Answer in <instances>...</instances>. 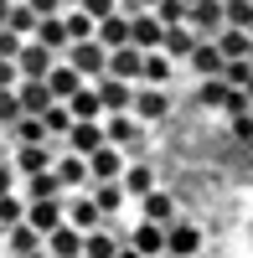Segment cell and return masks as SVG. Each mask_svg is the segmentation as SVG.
<instances>
[{
  "label": "cell",
  "mask_w": 253,
  "mask_h": 258,
  "mask_svg": "<svg viewBox=\"0 0 253 258\" xmlns=\"http://www.w3.org/2000/svg\"><path fill=\"white\" fill-rule=\"evenodd\" d=\"M135 202H140V217H150V222H160V227L181 212V207H176V197H171L165 186H150V191H145V197H135Z\"/></svg>",
  "instance_id": "11"
},
{
  "label": "cell",
  "mask_w": 253,
  "mask_h": 258,
  "mask_svg": "<svg viewBox=\"0 0 253 258\" xmlns=\"http://www.w3.org/2000/svg\"><path fill=\"white\" fill-rule=\"evenodd\" d=\"M57 62V52L52 47H41L36 36H26L21 41V52H16V68H21V78H47V68Z\"/></svg>",
  "instance_id": "7"
},
{
  "label": "cell",
  "mask_w": 253,
  "mask_h": 258,
  "mask_svg": "<svg viewBox=\"0 0 253 258\" xmlns=\"http://www.w3.org/2000/svg\"><path fill=\"white\" fill-rule=\"evenodd\" d=\"M140 6H155V0H140Z\"/></svg>",
  "instance_id": "41"
},
{
  "label": "cell",
  "mask_w": 253,
  "mask_h": 258,
  "mask_svg": "<svg viewBox=\"0 0 253 258\" xmlns=\"http://www.w3.org/2000/svg\"><path fill=\"white\" fill-rule=\"evenodd\" d=\"M212 41L222 47V57H248V47H253L248 26H217V31H212Z\"/></svg>",
  "instance_id": "26"
},
{
  "label": "cell",
  "mask_w": 253,
  "mask_h": 258,
  "mask_svg": "<svg viewBox=\"0 0 253 258\" xmlns=\"http://www.w3.org/2000/svg\"><path fill=\"white\" fill-rule=\"evenodd\" d=\"M227 135L243 140V145H253V114H248V109H243V114H227Z\"/></svg>",
  "instance_id": "34"
},
{
  "label": "cell",
  "mask_w": 253,
  "mask_h": 258,
  "mask_svg": "<svg viewBox=\"0 0 253 258\" xmlns=\"http://www.w3.org/2000/svg\"><path fill=\"white\" fill-rule=\"evenodd\" d=\"M119 186H124V197H145V191H150V186H160V176H155V165L150 160H140V165H130V160H124V170H119Z\"/></svg>",
  "instance_id": "14"
},
{
  "label": "cell",
  "mask_w": 253,
  "mask_h": 258,
  "mask_svg": "<svg viewBox=\"0 0 253 258\" xmlns=\"http://www.w3.org/2000/svg\"><path fill=\"white\" fill-rule=\"evenodd\" d=\"M0 232H6V227H0Z\"/></svg>",
  "instance_id": "45"
},
{
  "label": "cell",
  "mask_w": 253,
  "mask_h": 258,
  "mask_svg": "<svg viewBox=\"0 0 253 258\" xmlns=\"http://www.w3.org/2000/svg\"><path fill=\"white\" fill-rule=\"evenodd\" d=\"M83 253H124V232H109V222H98V227H83Z\"/></svg>",
  "instance_id": "20"
},
{
  "label": "cell",
  "mask_w": 253,
  "mask_h": 258,
  "mask_svg": "<svg viewBox=\"0 0 253 258\" xmlns=\"http://www.w3.org/2000/svg\"><path fill=\"white\" fill-rule=\"evenodd\" d=\"M52 170H57L62 191H73V186H88V155H78V150H57Z\"/></svg>",
  "instance_id": "10"
},
{
  "label": "cell",
  "mask_w": 253,
  "mask_h": 258,
  "mask_svg": "<svg viewBox=\"0 0 253 258\" xmlns=\"http://www.w3.org/2000/svg\"><path fill=\"white\" fill-rule=\"evenodd\" d=\"M26 222L31 227H57L62 222V197H26Z\"/></svg>",
  "instance_id": "19"
},
{
  "label": "cell",
  "mask_w": 253,
  "mask_h": 258,
  "mask_svg": "<svg viewBox=\"0 0 253 258\" xmlns=\"http://www.w3.org/2000/svg\"><path fill=\"white\" fill-rule=\"evenodd\" d=\"M6 140H11V145H36V140H52V135H47V124H41V114H21V119L6 129Z\"/></svg>",
  "instance_id": "25"
},
{
  "label": "cell",
  "mask_w": 253,
  "mask_h": 258,
  "mask_svg": "<svg viewBox=\"0 0 253 258\" xmlns=\"http://www.w3.org/2000/svg\"><path fill=\"white\" fill-rule=\"evenodd\" d=\"M62 103L73 109V119H98V114H103V103H98V88H93V83H78V88L62 98Z\"/></svg>",
  "instance_id": "24"
},
{
  "label": "cell",
  "mask_w": 253,
  "mask_h": 258,
  "mask_svg": "<svg viewBox=\"0 0 253 258\" xmlns=\"http://www.w3.org/2000/svg\"><path fill=\"white\" fill-rule=\"evenodd\" d=\"M124 253H165V227L150 222V217H140L135 232H124Z\"/></svg>",
  "instance_id": "9"
},
{
  "label": "cell",
  "mask_w": 253,
  "mask_h": 258,
  "mask_svg": "<svg viewBox=\"0 0 253 258\" xmlns=\"http://www.w3.org/2000/svg\"><path fill=\"white\" fill-rule=\"evenodd\" d=\"M222 78L238 83V88H248V83H253V62H248V57H227V62H222Z\"/></svg>",
  "instance_id": "31"
},
{
  "label": "cell",
  "mask_w": 253,
  "mask_h": 258,
  "mask_svg": "<svg viewBox=\"0 0 253 258\" xmlns=\"http://www.w3.org/2000/svg\"><path fill=\"white\" fill-rule=\"evenodd\" d=\"M160 36H165L160 16H155L150 6H140V11L130 16V41H135V47H160Z\"/></svg>",
  "instance_id": "12"
},
{
  "label": "cell",
  "mask_w": 253,
  "mask_h": 258,
  "mask_svg": "<svg viewBox=\"0 0 253 258\" xmlns=\"http://www.w3.org/2000/svg\"><path fill=\"white\" fill-rule=\"evenodd\" d=\"M186 26L197 36H212L222 26V0H197V6H186Z\"/></svg>",
  "instance_id": "16"
},
{
  "label": "cell",
  "mask_w": 253,
  "mask_h": 258,
  "mask_svg": "<svg viewBox=\"0 0 253 258\" xmlns=\"http://www.w3.org/2000/svg\"><path fill=\"white\" fill-rule=\"evenodd\" d=\"M21 41H26V36H16L11 26H0V57H16V52H21Z\"/></svg>",
  "instance_id": "36"
},
{
  "label": "cell",
  "mask_w": 253,
  "mask_h": 258,
  "mask_svg": "<svg viewBox=\"0 0 253 258\" xmlns=\"http://www.w3.org/2000/svg\"><path fill=\"white\" fill-rule=\"evenodd\" d=\"M6 16H11V0H0V26H6Z\"/></svg>",
  "instance_id": "40"
},
{
  "label": "cell",
  "mask_w": 253,
  "mask_h": 258,
  "mask_svg": "<svg viewBox=\"0 0 253 258\" xmlns=\"http://www.w3.org/2000/svg\"><path fill=\"white\" fill-rule=\"evenodd\" d=\"M0 135H6V129H0Z\"/></svg>",
  "instance_id": "44"
},
{
  "label": "cell",
  "mask_w": 253,
  "mask_h": 258,
  "mask_svg": "<svg viewBox=\"0 0 253 258\" xmlns=\"http://www.w3.org/2000/svg\"><path fill=\"white\" fill-rule=\"evenodd\" d=\"M6 26H11L16 36H31V31H36V11L26 6V0H11V16H6Z\"/></svg>",
  "instance_id": "30"
},
{
  "label": "cell",
  "mask_w": 253,
  "mask_h": 258,
  "mask_svg": "<svg viewBox=\"0 0 253 258\" xmlns=\"http://www.w3.org/2000/svg\"><path fill=\"white\" fill-rule=\"evenodd\" d=\"M78 83H88V78H83L78 68H73V62H52V68H47V88H52V98H68L73 88H78Z\"/></svg>",
  "instance_id": "23"
},
{
  "label": "cell",
  "mask_w": 253,
  "mask_h": 258,
  "mask_svg": "<svg viewBox=\"0 0 253 258\" xmlns=\"http://www.w3.org/2000/svg\"><path fill=\"white\" fill-rule=\"evenodd\" d=\"M88 191H93V202H98V212H103L109 222H114V212H124V202H130V197H124V186H119V176H114V181H88Z\"/></svg>",
  "instance_id": "21"
},
{
  "label": "cell",
  "mask_w": 253,
  "mask_h": 258,
  "mask_svg": "<svg viewBox=\"0 0 253 258\" xmlns=\"http://www.w3.org/2000/svg\"><path fill=\"white\" fill-rule=\"evenodd\" d=\"M16 98H21V114H41L52 103V88H47V78H21L16 83Z\"/></svg>",
  "instance_id": "18"
},
{
  "label": "cell",
  "mask_w": 253,
  "mask_h": 258,
  "mask_svg": "<svg viewBox=\"0 0 253 258\" xmlns=\"http://www.w3.org/2000/svg\"><path fill=\"white\" fill-rule=\"evenodd\" d=\"M78 6L88 11L93 21H98V16H109V11H119V0H78Z\"/></svg>",
  "instance_id": "37"
},
{
  "label": "cell",
  "mask_w": 253,
  "mask_h": 258,
  "mask_svg": "<svg viewBox=\"0 0 253 258\" xmlns=\"http://www.w3.org/2000/svg\"><path fill=\"white\" fill-rule=\"evenodd\" d=\"M119 170H124V145L103 140V145L88 150V181H114Z\"/></svg>",
  "instance_id": "5"
},
{
  "label": "cell",
  "mask_w": 253,
  "mask_h": 258,
  "mask_svg": "<svg viewBox=\"0 0 253 258\" xmlns=\"http://www.w3.org/2000/svg\"><path fill=\"white\" fill-rule=\"evenodd\" d=\"M202 248H207L202 227H197L192 217H181V212H176V217L165 222V253H202Z\"/></svg>",
  "instance_id": "4"
},
{
  "label": "cell",
  "mask_w": 253,
  "mask_h": 258,
  "mask_svg": "<svg viewBox=\"0 0 253 258\" xmlns=\"http://www.w3.org/2000/svg\"><path fill=\"white\" fill-rule=\"evenodd\" d=\"M0 248L6 253H31V248H41V227H31L26 217H21V222H11L6 232H0Z\"/></svg>",
  "instance_id": "17"
},
{
  "label": "cell",
  "mask_w": 253,
  "mask_h": 258,
  "mask_svg": "<svg viewBox=\"0 0 253 258\" xmlns=\"http://www.w3.org/2000/svg\"><path fill=\"white\" fill-rule=\"evenodd\" d=\"M21 119V98H16V88H0V129H11Z\"/></svg>",
  "instance_id": "33"
},
{
  "label": "cell",
  "mask_w": 253,
  "mask_h": 258,
  "mask_svg": "<svg viewBox=\"0 0 253 258\" xmlns=\"http://www.w3.org/2000/svg\"><path fill=\"white\" fill-rule=\"evenodd\" d=\"M11 186H21V176H16L11 160H0V191H11Z\"/></svg>",
  "instance_id": "38"
},
{
  "label": "cell",
  "mask_w": 253,
  "mask_h": 258,
  "mask_svg": "<svg viewBox=\"0 0 253 258\" xmlns=\"http://www.w3.org/2000/svg\"><path fill=\"white\" fill-rule=\"evenodd\" d=\"M176 73H181L176 57H165L160 47H145V57H140V83H176Z\"/></svg>",
  "instance_id": "8"
},
{
  "label": "cell",
  "mask_w": 253,
  "mask_h": 258,
  "mask_svg": "<svg viewBox=\"0 0 253 258\" xmlns=\"http://www.w3.org/2000/svg\"><path fill=\"white\" fill-rule=\"evenodd\" d=\"M41 124H47V135H52V140L62 145V135H68V124H73V109H68L62 98H52L47 109H41Z\"/></svg>",
  "instance_id": "28"
},
{
  "label": "cell",
  "mask_w": 253,
  "mask_h": 258,
  "mask_svg": "<svg viewBox=\"0 0 253 258\" xmlns=\"http://www.w3.org/2000/svg\"><path fill=\"white\" fill-rule=\"evenodd\" d=\"M248 36H253V26H248Z\"/></svg>",
  "instance_id": "43"
},
{
  "label": "cell",
  "mask_w": 253,
  "mask_h": 258,
  "mask_svg": "<svg viewBox=\"0 0 253 258\" xmlns=\"http://www.w3.org/2000/svg\"><path fill=\"white\" fill-rule=\"evenodd\" d=\"M21 83V68H16V57H0V88H16Z\"/></svg>",
  "instance_id": "35"
},
{
  "label": "cell",
  "mask_w": 253,
  "mask_h": 258,
  "mask_svg": "<svg viewBox=\"0 0 253 258\" xmlns=\"http://www.w3.org/2000/svg\"><path fill=\"white\" fill-rule=\"evenodd\" d=\"M26 6H31L36 16H52V11H62V0H26Z\"/></svg>",
  "instance_id": "39"
},
{
  "label": "cell",
  "mask_w": 253,
  "mask_h": 258,
  "mask_svg": "<svg viewBox=\"0 0 253 258\" xmlns=\"http://www.w3.org/2000/svg\"><path fill=\"white\" fill-rule=\"evenodd\" d=\"M103 57H109V47H103L98 36H83V41H68V47H62V62H73L83 78H98L103 73Z\"/></svg>",
  "instance_id": "2"
},
{
  "label": "cell",
  "mask_w": 253,
  "mask_h": 258,
  "mask_svg": "<svg viewBox=\"0 0 253 258\" xmlns=\"http://www.w3.org/2000/svg\"><path fill=\"white\" fill-rule=\"evenodd\" d=\"M62 6H78V0H62Z\"/></svg>",
  "instance_id": "42"
},
{
  "label": "cell",
  "mask_w": 253,
  "mask_h": 258,
  "mask_svg": "<svg viewBox=\"0 0 253 258\" xmlns=\"http://www.w3.org/2000/svg\"><path fill=\"white\" fill-rule=\"evenodd\" d=\"M41 47H52L57 57H62V47H68V26H62V11H52V16H36V31H31Z\"/></svg>",
  "instance_id": "22"
},
{
  "label": "cell",
  "mask_w": 253,
  "mask_h": 258,
  "mask_svg": "<svg viewBox=\"0 0 253 258\" xmlns=\"http://www.w3.org/2000/svg\"><path fill=\"white\" fill-rule=\"evenodd\" d=\"M21 217H26V197H21V186L0 191V227H11V222H21Z\"/></svg>",
  "instance_id": "29"
},
{
  "label": "cell",
  "mask_w": 253,
  "mask_h": 258,
  "mask_svg": "<svg viewBox=\"0 0 253 258\" xmlns=\"http://www.w3.org/2000/svg\"><path fill=\"white\" fill-rule=\"evenodd\" d=\"M41 248H47V253H83V227H73L68 217H62L57 227L41 232Z\"/></svg>",
  "instance_id": "15"
},
{
  "label": "cell",
  "mask_w": 253,
  "mask_h": 258,
  "mask_svg": "<svg viewBox=\"0 0 253 258\" xmlns=\"http://www.w3.org/2000/svg\"><path fill=\"white\" fill-rule=\"evenodd\" d=\"M93 145H103V124L98 119H73L68 135H62V150H78V155H88Z\"/></svg>",
  "instance_id": "13"
},
{
  "label": "cell",
  "mask_w": 253,
  "mask_h": 258,
  "mask_svg": "<svg viewBox=\"0 0 253 258\" xmlns=\"http://www.w3.org/2000/svg\"><path fill=\"white\" fill-rule=\"evenodd\" d=\"M21 197H62V181H57V170H31V176H21Z\"/></svg>",
  "instance_id": "27"
},
{
  "label": "cell",
  "mask_w": 253,
  "mask_h": 258,
  "mask_svg": "<svg viewBox=\"0 0 253 258\" xmlns=\"http://www.w3.org/2000/svg\"><path fill=\"white\" fill-rule=\"evenodd\" d=\"M88 83L98 88V103H103V109H130V103H135V83H130V78L98 73V78H88Z\"/></svg>",
  "instance_id": "6"
},
{
  "label": "cell",
  "mask_w": 253,
  "mask_h": 258,
  "mask_svg": "<svg viewBox=\"0 0 253 258\" xmlns=\"http://www.w3.org/2000/svg\"><path fill=\"white\" fill-rule=\"evenodd\" d=\"M150 11L160 16V26H176V21H186V0H155Z\"/></svg>",
  "instance_id": "32"
},
{
  "label": "cell",
  "mask_w": 253,
  "mask_h": 258,
  "mask_svg": "<svg viewBox=\"0 0 253 258\" xmlns=\"http://www.w3.org/2000/svg\"><path fill=\"white\" fill-rule=\"evenodd\" d=\"M222 62H227V57H222L217 41H212V36H197L192 52H186V73H192V78H217Z\"/></svg>",
  "instance_id": "3"
},
{
  "label": "cell",
  "mask_w": 253,
  "mask_h": 258,
  "mask_svg": "<svg viewBox=\"0 0 253 258\" xmlns=\"http://www.w3.org/2000/svg\"><path fill=\"white\" fill-rule=\"evenodd\" d=\"M130 109L145 119V124H160L165 114L176 109V93H171V83H135V103Z\"/></svg>",
  "instance_id": "1"
}]
</instances>
